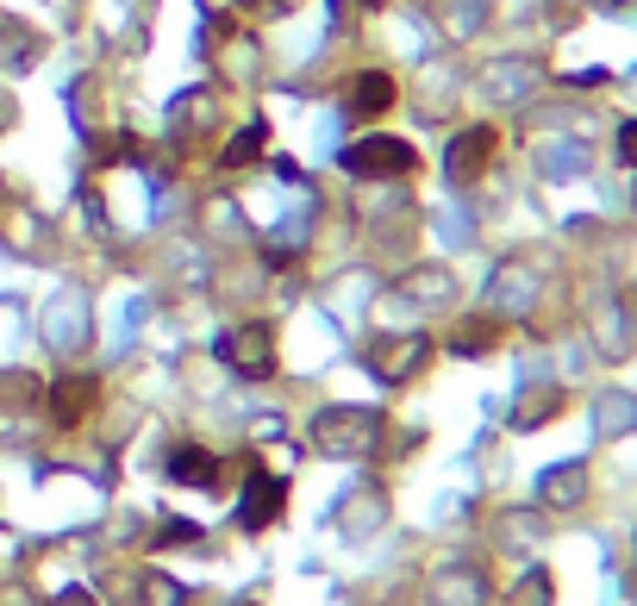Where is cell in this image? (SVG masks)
Listing matches in <instances>:
<instances>
[{"label":"cell","mask_w":637,"mask_h":606,"mask_svg":"<svg viewBox=\"0 0 637 606\" xmlns=\"http://www.w3.org/2000/svg\"><path fill=\"white\" fill-rule=\"evenodd\" d=\"M282 500H288V482H282V475H270V470H251V488H244V500H238V519H244V531L275 526Z\"/></svg>","instance_id":"7a4b0ae2"},{"label":"cell","mask_w":637,"mask_h":606,"mask_svg":"<svg viewBox=\"0 0 637 606\" xmlns=\"http://www.w3.org/2000/svg\"><path fill=\"white\" fill-rule=\"evenodd\" d=\"M618 151H625V163H637V119L618 132Z\"/></svg>","instance_id":"9c48e42d"},{"label":"cell","mask_w":637,"mask_h":606,"mask_svg":"<svg viewBox=\"0 0 637 606\" xmlns=\"http://www.w3.org/2000/svg\"><path fill=\"white\" fill-rule=\"evenodd\" d=\"M212 470H219V463H212L207 450H175V456H169V475H175V482H188V488H194V482L212 488V482H219Z\"/></svg>","instance_id":"8992f818"},{"label":"cell","mask_w":637,"mask_h":606,"mask_svg":"<svg viewBox=\"0 0 637 606\" xmlns=\"http://www.w3.org/2000/svg\"><path fill=\"white\" fill-rule=\"evenodd\" d=\"M219 356H226L238 375H270V370H275L270 332H232V338H219Z\"/></svg>","instance_id":"3957f363"},{"label":"cell","mask_w":637,"mask_h":606,"mask_svg":"<svg viewBox=\"0 0 637 606\" xmlns=\"http://www.w3.org/2000/svg\"><path fill=\"white\" fill-rule=\"evenodd\" d=\"M344 169L350 176H369V181L406 176V169H413V144H400V137H363V144L344 151Z\"/></svg>","instance_id":"6da1fadb"},{"label":"cell","mask_w":637,"mask_h":606,"mask_svg":"<svg viewBox=\"0 0 637 606\" xmlns=\"http://www.w3.org/2000/svg\"><path fill=\"white\" fill-rule=\"evenodd\" d=\"M387 100H394V81H387V76H363V81H356V113H382Z\"/></svg>","instance_id":"52a82bcc"},{"label":"cell","mask_w":637,"mask_h":606,"mask_svg":"<svg viewBox=\"0 0 637 606\" xmlns=\"http://www.w3.org/2000/svg\"><path fill=\"white\" fill-rule=\"evenodd\" d=\"M487 157H494V132H487V125H475V132H463L457 144H450V176H457V181L482 176Z\"/></svg>","instance_id":"277c9868"},{"label":"cell","mask_w":637,"mask_h":606,"mask_svg":"<svg viewBox=\"0 0 637 606\" xmlns=\"http://www.w3.org/2000/svg\"><path fill=\"white\" fill-rule=\"evenodd\" d=\"M263 137H270V125H263V119H256L251 132H238V137H232V151H226V169H238L244 157H256V151H263Z\"/></svg>","instance_id":"ba28073f"},{"label":"cell","mask_w":637,"mask_h":606,"mask_svg":"<svg viewBox=\"0 0 637 606\" xmlns=\"http://www.w3.org/2000/svg\"><path fill=\"white\" fill-rule=\"evenodd\" d=\"M95 400H100V382H95V375H81V382H63V388H57V426H76V419L95 407Z\"/></svg>","instance_id":"5b68a950"}]
</instances>
